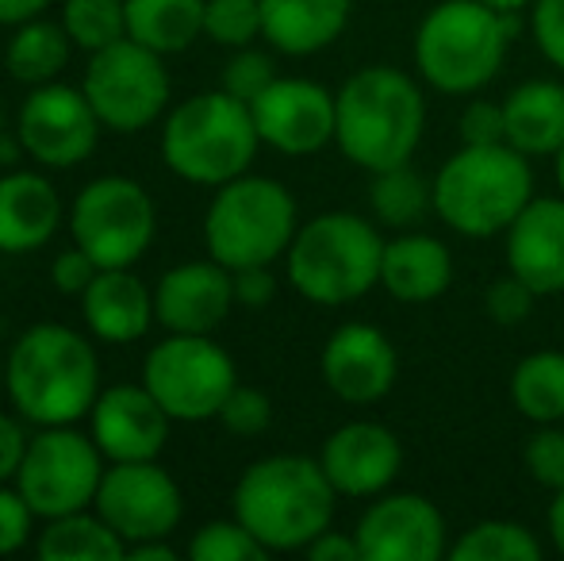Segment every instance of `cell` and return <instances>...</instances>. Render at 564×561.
I'll return each mask as SVG.
<instances>
[{
  "label": "cell",
  "mask_w": 564,
  "mask_h": 561,
  "mask_svg": "<svg viewBox=\"0 0 564 561\" xmlns=\"http://www.w3.org/2000/svg\"><path fill=\"white\" fill-rule=\"evenodd\" d=\"M534 201V165L511 142L457 150L434 177V216L465 239H496Z\"/></svg>",
  "instance_id": "277c9868"
},
{
  "label": "cell",
  "mask_w": 564,
  "mask_h": 561,
  "mask_svg": "<svg viewBox=\"0 0 564 561\" xmlns=\"http://www.w3.org/2000/svg\"><path fill=\"white\" fill-rule=\"evenodd\" d=\"M276 62L269 58L265 51H253V46H242V51H235V58L227 62L224 69V85L219 89H227L230 97L246 100V105H253V100L261 97V93L269 89V85L276 82Z\"/></svg>",
  "instance_id": "74e56055"
},
{
  "label": "cell",
  "mask_w": 564,
  "mask_h": 561,
  "mask_svg": "<svg viewBox=\"0 0 564 561\" xmlns=\"http://www.w3.org/2000/svg\"><path fill=\"white\" fill-rule=\"evenodd\" d=\"M31 524H35V511L20 488L0 485V558L23 550V542L31 539Z\"/></svg>",
  "instance_id": "b9f144b4"
},
{
  "label": "cell",
  "mask_w": 564,
  "mask_h": 561,
  "mask_svg": "<svg viewBox=\"0 0 564 561\" xmlns=\"http://www.w3.org/2000/svg\"><path fill=\"white\" fill-rule=\"evenodd\" d=\"M127 558L131 561H170V558H177V550H173L165 539H147V542H131V547H127Z\"/></svg>",
  "instance_id": "681fc988"
},
{
  "label": "cell",
  "mask_w": 564,
  "mask_h": 561,
  "mask_svg": "<svg viewBox=\"0 0 564 561\" xmlns=\"http://www.w3.org/2000/svg\"><path fill=\"white\" fill-rule=\"evenodd\" d=\"M188 558L193 561H265L269 550L238 524L230 519H212L188 542Z\"/></svg>",
  "instance_id": "836d02e7"
},
{
  "label": "cell",
  "mask_w": 564,
  "mask_h": 561,
  "mask_svg": "<svg viewBox=\"0 0 564 561\" xmlns=\"http://www.w3.org/2000/svg\"><path fill=\"white\" fill-rule=\"evenodd\" d=\"M323 385L346 404H377L400 377L395 343L372 323H341L330 331L319 354Z\"/></svg>",
  "instance_id": "ac0fdd59"
},
{
  "label": "cell",
  "mask_w": 564,
  "mask_h": 561,
  "mask_svg": "<svg viewBox=\"0 0 564 561\" xmlns=\"http://www.w3.org/2000/svg\"><path fill=\"white\" fill-rule=\"evenodd\" d=\"M39 558L43 561H119L127 558V542L89 508L74 516L46 519L39 535Z\"/></svg>",
  "instance_id": "f1b7e54d"
},
{
  "label": "cell",
  "mask_w": 564,
  "mask_h": 561,
  "mask_svg": "<svg viewBox=\"0 0 564 561\" xmlns=\"http://www.w3.org/2000/svg\"><path fill=\"white\" fill-rule=\"evenodd\" d=\"M0 136H4V131H0Z\"/></svg>",
  "instance_id": "db71d44e"
},
{
  "label": "cell",
  "mask_w": 564,
  "mask_h": 561,
  "mask_svg": "<svg viewBox=\"0 0 564 561\" xmlns=\"http://www.w3.org/2000/svg\"><path fill=\"white\" fill-rule=\"evenodd\" d=\"M507 142L527 158H553L564 147V85L530 77L503 97Z\"/></svg>",
  "instance_id": "484cf974"
},
{
  "label": "cell",
  "mask_w": 564,
  "mask_h": 561,
  "mask_svg": "<svg viewBox=\"0 0 564 561\" xmlns=\"http://www.w3.org/2000/svg\"><path fill=\"white\" fill-rule=\"evenodd\" d=\"M250 112L258 123L261 147H273L281 154H319L323 147L335 142L338 100L327 85L312 82V77H276L253 100Z\"/></svg>",
  "instance_id": "2e32d148"
},
{
  "label": "cell",
  "mask_w": 564,
  "mask_h": 561,
  "mask_svg": "<svg viewBox=\"0 0 564 561\" xmlns=\"http://www.w3.org/2000/svg\"><path fill=\"white\" fill-rule=\"evenodd\" d=\"M69 46L74 39L66 35L62 23L51 20H28L20 23V31L8 43V74L23 85H46L66 69L69 62Z\"/></svg>",
  "instance_id": "4dcf8cb0"
},
{
  "label": "cell",
  "mask_w": 564,
  "mask_h": 561,
  "mask_svg": "<svg viewBox=\"0 0 564 561\" xmlns=\"http://www.w3.org/2000/svg\"><path fill=\"white\" fill-rule=\"evenodd\" d=\"M4 389L15 412L39 427H69L100 397V362L89 338L62 323H35L4 362Z\"/></svg>",
  "instance_id": "7a4b0ae2"
},
{
  "label": "cell",
  "mask_w": 564,
  "mask_h": 561,
  "mask_svg": "<svg viewBox=\"0 0 564 561\" xmlns=\"http://www.w3.org/2000/svg\"><path fill=\"white\" fill-rule=\"evenodd\" d=\"M319 465L338 496L372 500L388 493L403 470V442L392 427L377 420H349L327 434Z\"/></svg>",
  "instance_id": "e0dca14e"
},
{
  "label": "cell",
  "mask_w": 564,
  "mask_h": 561,
  "mask_svg": "<svg viewBox=\"0 0 564 561\" xmlns=\"http://www.w3.org/2000/svg\"><path fill=\"white\" fill-rule=\"evenodd\" d=\"M354 0H261V39L289 58H312L341 39Z\"/></svg>",
  "instance_id": "cb8c5ba5"
},
{
  "label": "cell",
  "mask_w": 564,
  "mask_h": 561,
  "mask_svg": "<svg viewBox=\"0 0 564 561\" xmlns=\"http://www.w3.org/2000/svg\"><path fill=\"white\" fill-rule=\"evenodd\" d=\"M165 54L134 43L131 35L97 51L85 69V97L97 108L100 123L131 136L154 123L170 105V69Z\"/></svg>",
  "instance_id": "8fae6325"
},
{
  "label": "cell",
  "mask_w": 564,
  "mask_h": 561,
  "mask_svg": "<svg viewBox=\"0 0 564 561\" xmlns=\"http://www.w3.org/2000/svg\"><path fill=\"white\" fill-rule=\"evenodd\" d=\"M304 554L312 561H361V547H357V535H341L335 527H327Z\"/></svg>",
  "instance_id": "bcb514c9"
},
{
  "label": "cell",
  "mask_w": 564,
  "mask_h": 561,
  "mask_svg": "<svg viewBox=\"0 0 564 561\" xmlns=\"http://www.w3.org/2000/svg\"><path fill=\"white\" fill-rule=\"evenodd\" d=\"M361 561H438L449 558V527L423 493H380L354 527Z\"/></svg>",
  "instance_id": "9a60e30c"
},
{
  "label": "cell",
  "mask_w": 564,
  "mask_h": 561,
  "mask_svg": "<svg viewBox=\"0 0 564 561\" xmlns=\"http://www.w3.org/2000/svg\"><path fill=\"white\" fill-rule=\"evenodd\" d=\"M514 15H503L480 0H438L419 20L415 69L431 89L446 97H473L499 77L511 51Z\"/></svg>",
  "instance_id": "5b68a950"
},
{
  "label": "cell",
  "mask_w": 564,
  "mask_h": 561,
  "mask_svg": "<svg viewBox=\"0 0 564 561\" xmlns=\"http://www.w3.org/2000/svg\"><path fill=\"white\" fill-rule=\"evenodd\" d=\"M235 308V278L224 262L204 258L162 273L154 284V315L170 335H212Z\"/></svg>",
  "instance_id": "d6986e66"
},
{
  "label": "cell",
  "mask_w": 564,
  "mask_h": 561,
  "mask_svg": "<svg viewBox=\"0 0 564 561\" xmlns=\"http://www.w3.org/2000/svg\"><path fill=\"white\" fill-rule=\"evenodd\" d=\"M261 136L246 100L227 89L181 100L162 128V162L188 185H227L250 173Z\"/></svg>",
  "instance_id": "52a82bcc"
},
{
  "label": "cell",
  "mask_w": 564,
  "mask_h": 561,
  "mask_svg": "<svg viewBox=\"0 0 564 561\" xmlns=\"http://www.w3.org/2000/svg\"><path fill=\"white\" fill-rule=\"evenodd\" d=\"M530 35L542 58L564 74V0H534L530 4Z\"/></svg>",
  "instance_id": "60d3db41"
},
{
  "label": "cell",
  "mask_w": 564,
  "mask_h": 561,
  "mask_svg": "<svg viewBox=\"0 0 564 561\" xmlns=\"http://www.w3.org/2000/svg\"><path fill=\"white\" fill-rule=\"evenodd\" d=\"M158 212L150 193L131 177H97L77 193L69 208V235L100 266L127 270L154 242Z\"/></svg>",
  "instance_id": "30bf717a"
},
{
  "label": "cell",
  "mask_w": 564,
  "mask_h": 561,
  "mask_svg": "<svg viewBox=\"0 0 564 561\" xmlns=\"http://www.w3.org/2000/svg\"><path fill=\"white\" fill-rule=\"evenodd\" d=\"M553 177H557V193L564 196V147L553 154Z\"/></svg>",
  "instance_id": "816d5d0a"
},
{
  "label": "cell",
  "mask_w": 564,
  "mask_h": 561,
  "mask_svg": "<svg viewBox=\"0 0 564 561\" xmlns=\"http://www.w3.org/2000/svg\"><path fill=\"white\" fill-rule=\"evenodd\" d=\"M62 224V196L43 173L0 177V255H28L54 239Z\"/></svg>",
  "instance_id": "603a6c76"
},
{
  "label": "cell",
  "mask_w": 564,
  "mask_h": 561,
  "mask_svg": "<svg viewBox=\"0 0 564 561\" xmlns=\"http://www.w3.org/2000/svg\"><path fill=\"white\" fill-rule=\"evenodd\" d=\"M97 273H100V266L93 262V258L85 255V250L77 247V242H74V250H62V255L54 258V266H51L54 289L66 292V296H82V292L89 289Z\"/></svg>",
  "instance_id": "7bdbcfd3"
},
{
  "label": "cell",
  "mask_w": 564,
  "mask_h": 561,
  "mask_svg": "<svg viewBox=\"0 0 564 561\" xmlns=\"http://www.w3.org/2000/svg\"><path fill=\"white\" fill-rule=\"evenodd\" d=\"M230 278H235V304L242 308H265L276 296L273 266H242L230 270Z\"/></svg>",
  "instance_id": "ee69618b"
},
{
  "label": "cell",
  "mask_w": 564,
  "mask_h": 561,
  "mask_svg": "<svg viewBox=\"0 0 564 561\" xmlns=\"http://www.w3.org/2000/svg\"><path fill=\"white\" fill-rule=\"evenodd\" d=\"M89 420L93 442L108 462H154L173 423L147 385H116L100 392Z\"/></svg>",
  "instance_id": "ffe728a7"
},
{
  "label": "cell",
  "mask_w": 564,
  "mask_h": 561,
  "mask_svg": "<svg viewBox=\"0 0 564 561\" xmlns=\"http://www.w3.org/2000/svg\"><path fill=\"white\" fill-rule=\"evenodd\" d=\"M300 231L296 196L273 177L242 173L216 188L204 216V242L227 270L242 266H273L289 255Z\"/></svg>",
  "instance_id": "ba28073f"
},
{
  "label": "cell",
  "mask_w": 564,
  "mask_h": 561,
  "mask_svg": "<svg viewBox=\"0 0 564 561\" xmlns=\"http://www.w3.org/2000/svg\"><path fill=\"white\" fill-rule=\"evenodd\" d=\"M545 547L519 519H480L449 542V561H542Z\"/></svg>",
  "instance_id": "1f68e13d"
},
{
  "label": "cell",
  "mask_w": 564,
  "mask_h": 561,
  "mask_svg": "<svg viewBox=\"0 0 564 561\" xmlns=\"http://www.w3.org/2000/svg\"><path fill=\"white\" fill-rule=\"evenodd\" d=\"M216 420L224 423L230 434H238V439H258V434H265L269 423H273V400H269L261 389L235 385Z\"/></svg>",
  "instance_id": "8d00e7d4"
},
{
  "label": "cell",
  "mask_w": 564,
  "mask_h": 561,
  "mask_svg": "<svg viewBox=\"0 0 564 561\" xmlns=\"http://www.w3.org/2000/svg\"><path fill=\"white\" fill-rule=\"evenodd\" d=\"M453 284V255L431 231H395L384 239L380 258V289L400 304H431L446 296Z\"/></svg>",
  "instance_id": "7402d4cb"
},
{
  "label": "cell",
  "mask_w": 564,
  "mask_h": 561,
  "mask_svg": "<svg viewBox=\"0 0 564 561\" xmlns=\"http://www.w3.org/2000/svg\"><path fill=\"white\" fill-rule=\"evenodd\" d=\"M0 385H4V369H0Z\"/></svg>",
  "instance_id": "f5cc1de1"
},
{
  "label": "cell",
  "mask_w": 564,
  "mask_h": 561,
  "mask_svg": "<svg viewBox=\"0 0 564 561\" xmlns=\"http://www.w3.org/2000/svg\"><path fill=\"white\" fill-rule=\"evenodd\" d=\"M100 446L69 427H43L28 442V454L15 473V488L39 519H58L85 511L97 500L105 462Z\"/></svg>",
  "instance_id": "7c38bea8"
},
{
  "label": "cell",
  "mask_w": 564,
  "mask_h": 561,
  "mask_svg": "<svg viewBox=\"0 0 564 561\" xmlns=\"http://www.w3.org/2000/svg\"><path fill=\"white\" fill-rule=\"evenodd\" d=\"M434 212V181L411 162L369 173V216L388 231H411Z\"/></svg>",
  "instance_id": "83f0119b"
},
{
  "label": "cell",
  "mask_w": 564,
  "mask_h": 561,
  "mask_svg": "<svg viewBox=\"0 0 564 561\" xmlns=\"http://www.w3.org/2000/svg\"><path fill=\"white\" fill-rule=\"evenodd\" d=\"M511 404L530 423H564V350H534L511 369Z\"/></svg>",
  "instance_id": "f546056e"
},
{
  "label": "cell",
  "mask_w": 564,
  "mask_h": 561,
  "mask_svg": "<svg viewBox=\"0 0 564 561\" xmlns=\"http://www.w3.org/2000/svg\"><path fill=\"white\" fill-rule=\"evenodd\" d=\"M208 0H127V35L158 54H181L204 35Z\"/></svg>",
  "instance_id": "4316f807"
},
{
  "label": "cell",
  "mask_w": 564,
  "mask_h": 561,
  "mask_svg": "<svg viewBox=\"0 0 564 561\" xmlns=\"http://www.w3.org/2000/svg\"><path fill=\"white\" fill-rule=\"evenodd\" d=\"M46 4H51V0H0V23H4V28H20V23H28V20H39Z\"/></svg>",
  "instance_id": "7dc6e473"
},
{
  "label": "cell",
  "mask_w": 564,
  "mask_h": 561,
  "mask_svg": "<svg viewBox=\"0 0 564 561\" xmlns=\"http://www.w3.org/2000/svg\"><path fill=\"white\" fill-rule=\"evenodd\" d=\"M142 385L177 423L216 420L238 385L235 358L212 335H170L147 354Z\"/></svg>",
  "instance_id": "9c48e42d"
},
{
  "label": "cell",
  "mask_w": 564,
  "mask_h": 561,
  "mask_svg": "<svg viewBox=\"0 0 564 561\" xmlns=\"http://www.w3.org/2000/svg\"><path fill=\"white\" fill-rule=\"evenodd\" d=\"M28 442L31 439L23 434L20 420L0 412V485L15 481V473H20V465H23V454H28Z\"/></svg>",
  "instance_id": "f6af8a7d"
},
{
  "label": "cell",
  "mask_w": 564,
  "mask_h": 561,
  "mask_svg": "<svg viewBox=\"0 0 564 561\" xmlns=\"http://www.w3.org/2000/svg\"><path fill=\"white\" fill-rule=\"evenodd\" d=\"M97 516L131 547L147 539H170L185 516V496L170 470L158 462H112L93 500Z\"/></svg>",
  "instance_id": "4fadbf2b"
},
{
  "label": "cell",
  "mask_w": 564,
  "mask_h": 561,
  "mask_svg": "<svg viewBox=\"0 0 564 561\" xmlns=\"http://www.w3.org/2000/svg\"><path fill=\"white\" fill-rule=\"evenodd\" d=\"M335 142L357 170L377 173L415 158L426 131V97L400 66H361L335 93Z\"/></svg>",
  "instance_id": "3957f363"
},
{
  "label": "cell",
  "mask_w": 564,
  "mask_h": 561,
  "mask_svg": "<svg viewBox=\"0 0 564 561\" xmlns=\"http://www.w3.org/2000/svg\"><path fill=\"white\" fill-rule=\"evenodd\" d=\"M384 235L372 216L357 212H319L300 224L284 273L304 300L319 308H341L369 296L380 284Z\"/></svg>",
  "instance_id": "8992f818"
},
{
  "label": "cell",
  "mask_w": 564,
  "mask_h": 561,
  "mask_svg": "<svg viewBox=\"0 0 564 561\" xmlns=\"http://www.w3.org/2000/svg\"><path fill=\"white\" fill-rule=\"evenodd\" d=\"M204 35L230 51L253 46V39H261V0H208Z\"/></svg>",
  "instance_id": "e575fe53"
},
{
  "label": "cell",
  "mask_w": 564,
  "mask_h": 561,
  "mask_svg": "<svg viewBox=\"0 0 564 561\" xmlns=\"http://www.w3.org/2000/svg\"><path fill=\"white\" fill-rule=\"evenodd\" d=\"M457 136L468 147H491V142H507V116H503V100H468L460 108L457 120Z\"/></svg>",
  "instance_id": "ab89813d"
},
{
  "label": "cell",
  "mask_w": 564,
  "mask_h": 561,
  "mask_svg": "<svg viewBox=\"0 0 564 561\" xmlns=\"http://www.w3.org/2000/svg\"><path fill=\"white\" fill-rule=\"evenodd\" d=\"M534 300H538V292L507 270L503 278H496L484 289V312H488V320L499 323V327H519V323H527L530 312H534Z\"/></svg>",
  "instance_id": "f35d334b"
},
{
  "label": "cell",
  "mask_w": 564,
  "mask_h": 561,
  "mask_svg": "<svg viewBox=\"0 0 564 561\" xmlns=\"http://www.w3.org/2000/svg\"><path fill=\"white\" fill-rule=\"evenodd\" d=\"M545 535H550L553 550L564 558V488H557L550 500V511H545Z\"/></svg>",
  "instance_id": "c3c4849f"
},
{
  "label": "cell",
  "mask_w": 564,
  "mask_h": 561,
  "mask_svg": "<svg viewBox=\"0 0 564 561\" xmlns=\"http://www.w3.org/2000/svg\"><path fill=\"white\" fill-rule=\"evenodd\" d=\"M507 270L538 296L564 292V196H538L503 231Z\"/></svg>",
  "instance_id": "44dd1931"
},
{
  "label": "cell",
  "mask_w": 564,
  "mask_h": 561,
  "mask_svg": "<svg viewBox=\"0 0 564 561\" xmlns=\"http://www.w3.org/2000/svg\"><path fill=\"white\" fill-rule=\"evenodd\" d=\"M100 116L85 89L62 82L35 85L20 108V147L51 170H69L97 150Z\"/></svg>",
  "instance_id": "5bb4252c"
},
{
  "label": "cell",
  "mask_w": 564,
  "mask_h": 561,
  "mask_svg": "<svg viewBox=\"0 0 564 561\" xmlns=\"http://www.w3.org/2000/svg\"><path fill=\"white\" fill-rule=\"evenodd\" d=\"M85 323L105 343H134L147 335L154 315V292L127 270H100L89 289L82 292Z\"/></svg>",
  "instance_id": "d4e9b609"
},
{
  "label": "cell",
  "mask_w": 564,
  "mask_h": 561,
  "mask_svg": "<svg viewBox=\"0 0 564 561\" xmlns=\"http://www.w3.org/2000/svg\"><path fill=\"white\" fill-rule=\"evenodd\" d=\"M522 465L542 488H564V423H538L522 446Z\"/></svg>",
  "instance_id": "d590c367"
},
{
  "label": "cell",
  "mask_w": 564,
  "mask_h": 561,
  "mask_svg": "<svg viewBox=\"0 0 564 561\" xmlns=\"http://www.w3.org/2000/svg\"><path fill=\"white\" fill-rule=\"evenodd\" d=\"M335 504L338 493L323 473L319 457L304 454L258 457L253 465H246L230 496L235 519L269 554L312 547L335 524Z\"/></svg>",
  "instance_id": "6da1fadb"
},
{
  "label": "cell",
  "mask_w": 564,
  "mask_h": 561,
  "mask_svg": "<svg viewBox=\"0 0 564 561\" xmlns=\"http://www.w3.org/2000/svg\"><path fill=\"white\" fill-rule=\"evenodd\" d=\"M62 28L74 46L97 54L127 35V0H66Z\"/></svg>",
  "instance_id": "d6a6232c"
},
{
  "label": "cell",
  "mask_w": 564,
  "mask_h": 561,
  "mask_svg": "<svg viewBox=\"0 0 564 561\" xmlns=\"http://www.w3.org/2000/svg\"><path fill=\"white\" fill-rule=\"evenodd\" d=\"M480 4L496 8V12H503V15H519V12H527L534 0H480Z\"/></svg>",
  "instance_id": "f907efd6"
}]
</instances>
